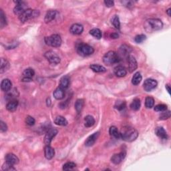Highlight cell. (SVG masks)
<instances>
[{
  "label": "cell",
  "mask_w": 171,
  "mask_h": 171,
  "mask_svg": "<svg viewBox=\"0 0 171 171\" xmlns=\"http://www.w3.org/2000/svg\"><path fill=\"white\" fill-rule=\"evenodd\" d=\"M94 50L91 46L84 43H80L77 46V52L81 56L86 57L92 55Z\"/></svg>",
  "instance_id": "obj_2"
},
{
  "label": "cell",
  "mask_w": 171,
  "mask_h": 171,
  "mask_svg": "<svg viewBox=\"0 0 171 171\" xmlns=\"http://www.w3.org/2000/svg\"><path fill=\"white\" fill-rule=\"evenodd\" d=\"M167 110V105L163 104H158L154 107V110L156 111V112H164V111H166Z\"/></svg>",
  "instance_id": "obj_41"
},
{
  "label": "cell",
  "mask_w": 171,
  "mask_h": 171,
  "mask_svg": "<svg viewBox=\"0 0 171 171\" xmlns=\"http://www.w3.org/2000/svg\"><path fill=\"white\" fill-rule=\"evenodd\" d=\"M154 105V100L153 97L148 96L146 98L145 106L147 108H152Z\"/></svg>",
  "instance_id": "obj_36"
},
{
  "label": "cell",
  "mask_w": 171,
  "mask_h": 171,
  "mask_svg": "<svg viewBox=\"0 0 171 171\" xmlns=\"http://www.w3.org/2000/svg\"><path fill=\"white\" fill-rule=\"evenodd\" d=\"M54 123L58 126H66L68 124V120L62 116H58L55 118Z\"/></svg>",
  "instance_id": "obj_29"
},
{
  "label": "cell",
  "mask_w": 171,
  "mask_h": 171,
  "mask_svg": "<svg viewBox=\"0 0 171 171\" xmlns=\"http://www.w3.org/2000/svg\"><path fill=\"white\" fill-rule=\"evenodd\" d=\"M155 134L156 136H158L159 138H161V139H167L168 135L167 134V132L165 131V130L162 128V127H157L155 129Z\"/></svg>",
  "instance_id": "obj_24"
},
{
  "label": "cell",
  "mask_w": 171,
  "mask_h": 171,
  "mask_svg": "<svg viewBox=\"0 0 171 171\" xmlns=\"http://www.w3.org/2000/svg\"><path fill=\"white\" fill-rule=\"evenodd\" d=\"M5 162H7L11 164L15 165L19 163V159L15 155V154L10 153L7 154V155L5 156Z\"/></svg>",
  "instance_id": "obj_17"
},
{
  "label": "cell",
  "mask_w": 171,
  "mask_h": 171,
  "mask_svg": "<svg viewBox=\"0 0 171 171\" xmlns=\"http://www.w3.org/2000/svg\"><path fill=\"white\" fill-rule=\"evenodd\" d=\"M7 124L4 123L3 121L0 122V130H1V132H4L5 131H7Z\"/></svg>",
  "instance_id": "obj_46"
},
{
  "label": "cell",
  "mask_w": 171,
  "mask_h": 171,
  "mask_svg": "<svg viewBox=\"0 0 171 171\" xmlns=\"http://www.w3.org/2000/svg\"><path fill=\"white\" fill-rule=\"evenodd\" d=\"M76 167V164L74 162H66V164H64L63 165V168L62 169L64 170H72Z\"/></svg>",
  "instance_id": "obj_39"
},
{
  "label": "cell",
  "mask_w": 171,
  "mask_h": 171,
  "mask_svg": "<svg viewBox=\"0 0 171 171\" xmlns=\"http://www.w3.org/2000/svg\"><path fill=\"white\" fill-rule=\"evenodd\" d=\"M112 24L115 27V28L119 29L120 28V19L118 15H114L112 19Z\"/></svg>",
  "instance_id": "obj_38"
},
{
  "label": "cell",
  "mask_w": 171,
  "mask_h": 171,
  "mask_svg": "<svg viewBox=\"0 0 171 171\" xmlns=\"http://www.w3.org/2000/svg\"><path fill=\"white\" fill-rule=\"evenodd\" d=\"M12 83L9 79H4L2 80L1 83V89L4 92L10 91L12 88Z\"/></svg>",
  "instance_id": "obj_21"
},
{
  "label": "cell",
  "mask_w": 171,
  "mask_h": 171,
  "mask_svg": "<svg viewBox=\"0 0 171 171\" xmlns=\"http://www.w3.org/2000/svg\"><path fill=\"white\" fill-rule=\"evenodd\" d=\"M40 13L38 11L34 10L32 9L26 10L22 14H21L19 16V19L21 21V22H26V21H28L29 20H31L32 18H34L37 17L39 15Z\"/></svg>",
  "instance_id": "obj_5"
},
{
  "label": "cell",
  "mask_w": 171,
  "mask_h": 171,
  "mask_svg": "<svg viewBox=\"0 0 171 171\" xmlns=\"http://www.w3.org/2000/svg\"><path fill=\"white\" fill-rule=\"evenodd\" d=\"M70 77L68 76H65L62 77L60 79V82H59V86L64 90L68 88L70 85Z\"/></svg>",
  "instance_id": "obj_25"
},
{
  "label": "cell",
  "mask_w": 171,
  "mask_h": 171,
  "mask_svg": "<svg viewBox=\"0 0 171 171\" xmlns=\"http://www.w3.org/2000/svg\"><path fill=\"white\" fill-rule=\"evenodd\" d=\"M90 34L92 36L96 37V38L98 40H100L102 38V32L100 29H98V28H94V29H91V30L90 31Z\"/></svg>",
  "instance_id": "obj_35"
},
{
  "label": "cell",
  "mask_w": 171,
  "mask_h": 171,
  "mask_svg": "<svg viewBox=\"0 0 171 171\" xmlns=\"http://www.w3.org/2000/svg\"><path fill=\"white\" fill-rule=\"evenodd\" d=\"M119 61L118 54L114 51H109L103 57V62L107 66H111Z\"/></svg>",
  "instance_id": "obj_3"
},
{
  "label": "cell",
  "mask_w": 171,
  "mask_h": 171,
  "mask_svg": "<svg viewBox=\"0 0 171 171\" xmlns=\"http://www.w3.org/2000/svg\"><path fill=\"white\" fill-rule=\"evenodd\" d=\"M126 156V153L124 152H121L118 154H115L111 158V161L115 164H118L123 161Z\"/></svg>",
  "instance_id": "obj_13"
},
{
  "label": "cell",
  "mask_w": 171,
  "mask_h": 171,
  "mask_svg": "<svg viewBox=\"0 0 171 171\" xmlns=\"http://www.w3.org/2000/svg\"><path fill=\"white\" fill-rule=\"evenodd\" d=\"M109 133L111 137H112L115 138H120V132L118 131V128L116 126H111L109 130Z\"/></svg>",
  "instance_id": "obj_31"
},
{
  "label": "cell",
  "mask_w": 171,
  "mask_h": 171,
  "mask_svg": "<svg viewBox=\"0 0 171 171\" xmlns=\"http://www.w3.org/2000/svg\"><path fill=\"white\" fill-rule=\"evenodd\" d=\"M44 154L46 159L48 160H50L54 156L55 150H54V149L53 148H51L50 145H47L45 146Z\"/></svg>",
  "instance_id": "obj_18"
},
{
  "label": "cell",
  "mask_w": 171,
  "mask_h": 171,
  "mask_svg": "<svg viewBox=\"0 0 171 171\" xmlns=\"http://www.w3.org/2000/svg\"><path fill=\"white\" fill-rule=\"evenodd\" d=\"M126 107V102L124 101H118L116 102L115 105V108H117L119 110H122L125 108Z\"/></svg>",
  "instance_id": "obj_43"
},
{
  "label": "cell",
  "mask_w": 171,
  "mask_h": 171,
  "mask_svg": "<svg viewBox=\"0 0 171 171\" xmlns=\"http://www.w3.org/2000/svg\"><path fill=\"white\" fill-rule=\"evenodd\" d=\"M84 100L83 99H78L76 100V102L75 103V109L76 110V112L78 113L81 112L82 108L84 107Z\"/></svg>",
  "instance_id": "obj_33"
},
{
  "label": "cell",
  "mask_w": 171,
  "mask_h": 171,
  "mask_svg": "<svg viewBox=\"0 0 171 171\" xmlns=\"http://www.w3.org/2000/svg\"><path fill=\"white\" fill-rule=\"evenodd\" d=\"M114 74L116 76L119 78L124 77L127 74V71L126 68L123 66H116L114 70Z\"/></svg>",
  "instance_id": "obj_16"
},
{
  "label": "cell",
  "mask_w": 171,
  "mask_h": 171,
  "mask_svg": "<svg viewBox=\"0 0 171 171\" xmlns=\"http://www.w3.org/2000/svg\"><path fill=\"white\" fill-rule=\"evenodd\" d=\"M140 100L138 98H135L133 100L131 104H130V108L132 110L137 111L140 109Z\"/></svg>",
  "instance_id": "obj_34"
},
{
  "label": "cell",
  "mask_w": 171,
  "mask_h": 171,
  "mask_svg": "<svg viewBox=\"0 0 171 171\" xmlns=\"http://www.w3.org/2000/svg\"><path fill=\"white\" fill-rule=\"evenodd\" d=\"M157 84H158V83H157L155 80L148 78V79H146L145 81V82H144L143 88L145 91L150 92L156 88Z\"/></svg>",
  "instance_id": "obj_9"
},
{
  "label": "cell",
  "mask_w": 171,
  "mask_h": 171,
  "mask_svg": "<svg viewBox=\"0 0 171 171\" xmlns=\"http://www.w3.org/2000/svg\"><path fill=\"white\" fill-rule=\"evenodd\" d=\"M104 4L106 5V6L108 7H111L114 6V1H110V0H107V1H104Z\"/></svg>",
  "instance_id": "obj_47"
},
{
  "label": "cell",
  "mask_w": 171,
  "mask_h": 171,
  "mask_svg": "<svg viewBox=\"0 0 171 171\" xmlns=\"http://www.w3.org/2000/svg\"><path fill=\"white\" fill-rule=\"evenodd\" d=\"M165 87H166V89L167 90L168 92H169V94H170V85L169 84H167Z\"/></svg>",
  "instance_id": "obj_49"
},
{
  "label": "cell",
  "mask_w": 171,
  "mask_h": 171,
  "mask_svg": "<svg viewBox=\"0 0 171 171\" xmlns=\"http://www.w3.org/2000/svg\"><path fill=\"white\" fill-rule=\"evenodd\" d=\"M44 40L46 44L51 47H59L62 44V38L58 34H53L50 36L46 37Z\"/></svg>",
  "instance_id": "obj_4"
},
{
  "label": "cell",
  "mask_w": 171,
  "mask_h": 171,
  "mask_svg": "<svg viewBox=\"0 0 171 171\" xmlns=\"http://www.w3.org/2000/svg\"><path fill=\"white\" fill-rule=\"evenodd\" d=\"M56 16V10H49L46 13L44 18V21L46 23H50L55 19Z\"/></svg>",
  "instance_id": "obj_20"
},
{
  "label": "cell",
  "mask_w": 171,
  "mask_h": 171,
  "mask_svg": "<svg viewBox=\"0 0 171 171\" xmlns=\"http://www.w3.org/2000/svg\"><path fill=\"white\" fill-rule=\"evenodd\" d=\"M65 90L61 88L60 86H59L58 88H57L55 91L54 92L53 95L54 97L55 98L56 100H62L64 98V95H65Z\"/></svg>",
  "instance_id": "obj_19"
},
{
  "label": "cell",
  "mask_w": 171,
  "mask_h": 171,
  "mask_svg": "<svg viewBox=\"0 0 171 171\" xmlns=\"http://www.w3.org/2000/svg\"><path fill=\"white\" fill-rule=\"evenodd\" d=\"M110 37H111V38H112V39H117L118 38L119 35L117 33H113L110 35Z\"/></svg>",
  "instance_id": "obj_48"
},
{
  "label": "cell",
  "mask_w": 171,
  "mask_h": 171,
  "mask_svg": "<svg viewBox=\"0 0 171 171\" xmlns=\"http://www.w3.org/2000/svg\"><path fill=\"white\" fill-rule=\"evenodd\" d=\"M120 54L121 56H124V57H128L129 56V54L131 52V48H129L128 46L126 45H123L120 48Z\"/></svg>",
  "instance_id": "obj_27"
},
{
  "label": "cell",
  "mask_w": 171,
  "mask_h": 171,
  "mask_svg": "<svg viewBox=\"0 0 171 171\" xmlns=\"http://www.w3.org/2000/svg\"><path fill=\"white\" fill-rule=\"evenodd\" d=\"M44 56L51 64L56 65L60 62V58L58 54L53 51H48L46 52Z\"/></svg>",
  "instance_id": "obj_6"
},
{
  "label": "cell",
  "mask_w": 171,
  "mask_h": 171,
  "mask_svg": "<svg viewBox=\"0 0 171 171\" xmlns=\"http://www.w3.org/2000/svg\"><path fill=\"white\" fill-rule=\"evenodd\" d=\"M7 25V20L6 17L5 16V14L3 10H0V26L3 28Z\"/></svg>",
  "instance_id": "obj_37"
},
{
  "label": "cell",
  "mask_w": 171,
  "mask_h": 171,
  "mask_svg": "<svg viewBox=\"0 0 171 171\" xmlns=\"http://www.w3.org/2000/svg\"><path fill=\"white\" fill-rule=\"evenodd\" d=\"M138 136L137 130L130 126L124 127L120 132V138L126 142H132L137 139Z\"/></svg>",
  "instance_id": "obj_1"
},
{
  "label": "cell",
  "mask_w": 171,
  "mask_h": 171,
  "mask_svg": "<svg viewBox=\"0 0 171 171\" xmlns=\"http://www.w3.org/2000/svg\"><path fill=\"white\" fill-rule=\"evenodd\" d=\"M2 169L6 171H12V170H15V169L13 167V164H11L8 162H5V163L4 164V165L2 166Z\"/></svg>",
  "instance_id": "obj_40"
},
{
  "label": "cell",
  "mask_w": 171,
  "mask_h": 171,
  "mask_svg": "<svg viewBox=\"0 0 171 171\" xmlns=\"http://www.w3.org/2000/svg\"><path fill=\"white\" fill-rule=\"evenodd\" d=\"M18 106V101L16 100H13L11 101L8 102V103L6 105V108L8 111H10L11 112H15L17 109Z\"/></svg>",
  "instance_id": "obj_22"
},
{
  "label": "cell",
  "mask_w": 171,
  "mask_h": 171,
  "mask_svg": "<svg viewBox=\"0 0 171 171\" xmlns=\"http://www.w3.org/2000/svg\"><path fill=\"white\" fill-rule=\"evenodd\" d=\"M147 21L149 26L153 30H160L163 27V23H162V21L159 20V19H150Z\"/></svg>",
  "instance_id": "obj_8"
},
{
  "label": "cell",
  "mask_w": 171,
  "mask_h": 171,
  "mask_svg": "<svg viewBox=\"0 0 171 171\" xmlns=\"http://www.w3.org/2000/svg\"><path fill=\"white\" fill-rule=\"evenodd\" d=\"M95 124V119L90 115L86 116L84 118V125L87 128L91 127Z\"/></svg>",
  "instance_id": "obj_30"
},
{
  "label": "cell",
  "mask_w": 171,
  "mask_h": 171,
  "mask_svg": "<svg viewBox=\"0 0 171 171\" xmlns=\"http://www.w3.org/2000/svg\"><path fill=\"white\" fill-rule=\"evenodd\" d=\"M146 38V36H145V35H144V34L137 35V36L134 37V41L137 43H141L145 41Z\"/></svg>",
  "instance_id": "obj_42"
},
{
  "label": "cell",
  "mask_w": 171,
  "mask_h": 171,
  "mask_svg": "<svg viewBox=\"0 0 171 171\" xmlns=\"http://www.w3.org/2000/svg\"><path fill=\"white\" fill-rule=\"evenodd\" d=\"M35 72L32 68H27L23 72V82H30L34 76Z\"/></svg>",
  "instance_id": "obj_11"
},
{
  "label": "cell",
  "mask_w": 171,
  "mask_h": 171,
  "mask_svg": "<svg viewBox=\"0 0 171 171\" xmlns=\"http://www.w3.org/2000/svg\"><path fill=\"white\" fill-rule=\"evenodd\" d=\"M10 68V63L7 59L4 58L1 59V63H0V73L2 74Z\"/></svg>",
  "instance_id": "obj_26"
},
{
  "label": "cell",
  "mask_w": 171,
  "mask_h": 171,
  "mask_svg": "<svg viewBox=\"0 0 171 171\" xmlns=\"http://www.w3.org/2000/svg\"><path fill=\"white\" fill-rule=\"evenodd\" d=\"M170 117V111H164L162 114L160 116V120H166Z\"/></svg>",
  "instance_id": "obj_45"
},
{
  "label": "cell",
  "mask_w": 171,
  "mask_h": 171,
  "mask_svg": "<svg viewBox=\"0 0 171 171\" xmlns=\"http://www.w3.org/2000/svg\"><path fill=\"white\" fill-rule=\"evenodd\" d=\"M70 31L71 34L74 35H80L83 32L84 28L83 26L79 23H75L70 27Z\"/></svg>",
  "instance_id": "obj_15"
},
{
  "label": "cell",
  "mask_w": 171,
  "mask_h": 171,
  "mask_svg": "<svg viewBox=\"0 0 171 171\" xmlns=\"http://www.w3.org/2000/svg\"><path fill=\"white\" fill-rule=\"evenodd\" d=\"M7 92V93L6 94V96H5V98H6V100H9V101H11V100H15V98L18 97L19 95L18 92L15 88L10 90V91H8Z\"/></svg>",
  "instance_id": "obj_23"
},
{
  "label": "cell",
  "mask_w": 171,
  "mask_h": 171,
  "mask_svg": "<svg viewBox=\"0 0 171 171\" xmlns=\"http://www.w3.org/2000/svg\"><path fill=\"white\" fill-rule=\"evenodd\" d=\"M170 12H171V9L170 8H169V9H168L167 10V13L168 14V15L169 16V17H170Z\"/></svg>",
  "instance_id": "obj_50"
},
{
  "label": "cell",
  "mask_w": 171,
  "mask_h": 171,
  "mask_svg": "<svg viewBox=\"0 0 171 171\" xmlns=\"http://www.w3.org/2000/svg\"><path fill=\"white\" fill-rule=\"evenodd\" d=\"M58 134V130L55 128H51L48 130L44 137V143L46 146L50 145L53 138Z\"/></svg>",
  "instance_id": "obj_10"
},
{
  "label": "cell",
  "mask_w": 171,
  "mask_h": 171,
  "mask_svg": "<svg viewBox=\"0 0 171 171\" xmlns=\"http://www.w3.org/2000/svg\"><path fill=\"white\" fill-rule=\"evenodd\" d=\"M90 69L96 73H103L106 72V69L104 66H100L98 64H92L90 65Z\"/></svg>",
  "instance_id": "obj_28"
},
{
  "label": "cell",
  "mask_w": 171,
  "mask_h": 171,
  "mask_svg": "<svg viewBox=\"0 0 171 171\" xmlns=\"http://www.w3.org/2000/svg\"><path fill=\"white\" fill-rule=\"evenodd\" d=\"M36 123L35 119L30 116H28L26 118V123L29 126H34Z\"/></svg>",
  "instance_id": "obj_44"
},
{
  "label": "cell",
  "mask_w": 171,
  "mask_h": 171,
  "mask_svg": "<svg viewBox=\"0 0 171 171\" xmlns=\"http://www.w3.org/2000/svg\"><path fill=\"white\" fill-rule=\"evenodd\" d=\"M100 135V132H97L94 133L93 134L90 136V137L87 138L85 141V145L86 146H93L96 141L97 140L98 138Z\"/></svg>",
  "instance_id": "obj_14"
},
{
  "label": "cell",
  "mask_w": 171,
  "mask_h": 171,
  "mask_svg": "<svg viewBox=\"0 0 171 171\" xmlns=\"http://www.w3.org/2000/svg\"><path fill=\"white\" fill-rule=\"evenodd\" d=\"M127 59H128V71L130 73H132L137 69L138 67L137 62L136 60L134 57L132 56H129L128 58H127Z\"/></svg>",
  "instance_id": "obj_12"
},
{
  "label": "cell",
  "mask_w": 171,
  "mask_h": 171,
  "mask_svg": "<svg viewBox=\"0 0 171 171\" xmlns=\"http://www.w3.org/2000/svg\"><path fill=\"white\" fill-rule=\"evenodd\" d=\"M142 76H141L140 72L135 73L134 76H133L132 78V84H134L135 86L138 85L140 83L141 80H142Z\"/></svg>",
  "instance_id": "obj_32"
},
{
  "label": "cell",
  "mask_w": 171,
  "mask_h": 171,
  "mask_svg": "<svg viewBox=\"0 0 171 171\" xmlns=\"http://www.w3.org/2000/svg\"><path fill=\"white\" fill-rule=\"evenodd\" d=\"M14 3H15L16 5L14 7V9H13V13H14L15 15L20 16L21 14H22L26 10L28 9L26 4L23 1H14Z\"/></svg>",
  "instance_id": "obj_7"
}]
</instances>
